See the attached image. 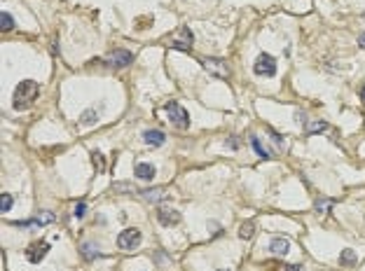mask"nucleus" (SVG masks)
Instances as JSON below:
<instances>
[{"instance_id":"20","label":"nucleus","mask_w":365,"mask_h":271,"mask_svg":"<svg viewBox=\"0 0 365 271\" xmlns=\"http://www.w3.org/2000/svg\"><path fill=\"white\" fill-rule=\"evenodd\" d=\"M325 129H328V124H325L323 120H316V122L307 124V131H309V134H321V131H325Z\"/></svg>"},{"instance_id":"29","label":"nucleus","mask_w":365,"mask_h":271,"mask_svg":"<svg viewBox=\"0 0 365 271\" xmlns=\"http://www.w3.org/2000/svg\"><path fill=\"white\" fill-rule=\"evenodd\" d=\"M358 45H361V47H363V49H365V33H363V35H361V38H358Z\"/></svg>"},{"instance_id":"8","label":"nucleus","mask_w":365,"mask_h":271,"mask_svg":"<svg viewBox=\"0 0 365 271\" xmlns=\"http://www.w3.org/2000/svg\"><path fill=\"white\" fill-rule=\"evenodd\" d=\"M157 220H159V225H164V227H174V225L180 222V213H178L176 208L162 206V208L157 211Z\"/></svg>"},{"instance_id":"9","label":"nucleus","mask_w":365,"mask_h":271,"mask_svg":"<svg viewBox=\"0 0 365 271\" xmlns=\"http://www.w3.org/2000/svg\"><path fill=\"white\" fill-rule=\"evenodd\" d=\"M192 30H190L188 26H180V35L178 38H174V42H171V47L174 49H180V52H188V49H192Z\"/></svg>"},{"instance_id":"4","label":"nucleus","mask_w":365,"mask_h":271,"mask_svg":"<svg viewBox=\"0 0 365 271\" xmlns=\"http://www.w3.org/2000/svg\"><path fill=\"white\" fill-rule=\"evenodd\" d=\"M49 253V243L47 241H33V243L26 248V259L31 264H40L42 257Z\"/></svg>"},{"instance_id":"24","label":"nucleus","mask_w":365,"mask_h":271,"mask_svg":"<svg viewBox=\"0 0 365 271\" xmlns=\"http://www.w3.org/2000/svg\"><path fill=\"white\" fill-rule=\"evenodd\" d=\"M330 206H333V201H330V199H318V201H316V211H318V213H325Z\"/></svg>"},{"instance_id":"14","label":"nucleus","mask_w":365,"mask_h":271,"mask_svg":"<svg viewBox=\"0 0 365 271\" xmlns=\"http://www.w3.org/2000/svg\"><path fill=\"white\" fill-rule=\"evenodd\" d=\"M251 145H253V150L257 152V157H262V159H270L271 157V152L260 143V138H257V136H251Z\"/></svg>"},{"instance_id":"7","label":"nucleus","mask_w":365,"mask_h":271,"mask_svg":"<svg viewBox=\"0 0 365 271\" xmlns=\"http://www.w3.org/2000/svg\"><path fill=\"white\" fill-rule=\"evenodd\" d=\"M138 243H141V231L138 229H124L117 236V245L122 250H134Z\"/></svg>"},{"instance_id":"21","label":"nucleus","mask_w":365,"mask_h":271,"mask_svg":"<svg viewBox=\"0 0 365 271\" xmlns=\"http://www.w3.org/2000/svg\"><path fill=\"white\" fill-rule=\"evenodd\" d=\"M0 28H2V30H12V28H14L12 14H7V12L0 14Z\"/></svg>"},{"instance_id":"10","label":"nucleus","mask_w":365,"mask_h":271,"mask_svg":"<svg viewBox=\"0 0 365 271\" xmlns=\"http://www.w3.org/2000/svg\"><path fill=\"white\" fill-rule=\"evenodd\" d=\"M270 253L271 255H279V257H286L290 253V241L284 239V236H274L270 241Z\"/></svg>"},{"instance_id":"11","label":"nucleus","mask_w":365,"mask_h":271,"mask_svg":"<svg viewBox=\"0 0 365 271\" xmlns=\"http://www.w3.org/2000/svg\"><path fill=\"white\" fill-rule=\"evenodd\" d=\"M143 140L148 143V145H155V148H159L164 145V140H166V136L162 131H155V129H148L145 134H143Z\"/></svg>"},{"instance_id":"16","label":"nucleus","mask_w":365,"mask_h":271,"mask_svg":"<svg viewBox=\"0 0 365 271\" xmlns=\"http://www.w3.org/2000/svg\"><path fill=\"white\" fill-rule=\"evenodd\" d=\"M82 257L84 259H96V257H101V253H98V248L92 243H82Z\"/></svg>"},{"instance_id":"19","label":"nucleus","mask_w":365,"mask_h":271,"mask_svg":"<svg viewBox=\"0 0 365 271\" xmlns=\"http://www.w3.org/2000/svg\"><path fill=\"white\" fill-rule=\"evenodd\" d=\"M339 259H342V264H344V267H353V264H356V253L347 248V250H342V257Z\"/></svg>"},{"instance_id":"27","label":"nucleus","mask_w":365,"mask_h":271,"mask_svg":"<svg viewBox=\"0 0 365 271\" xmlns=\"http://www.w3.org/2000/svg\"><path fill=\"white\" fill-rule=\"evenodd\" d=\"M295 120H298V124H304V122H307V117H304V112H298V115H295Z\"/></svg>"},{"instance_id":"18","label":"nucleus","mask_w":365,"mask_h":271,"mask_svg":"<svg viewBox=\"0 0 365 271\" xmlns=\"http://www.w3.org/2000/svg\"><path fill=\"white\" fill-rule=\"evenodd\" d=\"M92 164L98 168V173H103V171H106V159H103V154H101L98 150H94V152H92Z\"/></svg>"},{"instance_id":"1","label":"nucleus","mask_w":365,"mask_h":271,"mask_svg":"<svg viewBox=\"0 0 365 271\" xmlns=\"http://www.w3.org/2000/svg\"><path fill=\"white\" fill-rule=\"evenodd\" d=\"M38 94H40V87H38V82H33V80L19 82V84H16V89H14V96H12L14 110H26V108H31V105L35 103Z\"/></svg>"},{"instance_id":"22","label":"nucleus","mask_w":365,"mask_h":271,"mask_svg":"<svg viewBox=\"0 0 365 271\" xmlns=\"http://www.w3.org/2000/svg\"><path fill=\"white\" fill-rule=\"evenodd\" d=\"M12 203H14L12 194H7V192H2V196H0V211H2V213H7V211L12 208Z\"/></svg>"},{"instance_id":"30","label":"nucleus","mask_w":365,"mask_h":271,"mask_svg":"<svg viewBox=\"0 0 365 271\" xmlns=\"http://www.w3.org/2000/svg\"><path fill=\"white\" fill-rule=\"evenodd\" d=\"M361 98H363V103H365V84L361 87Z\"/></svg>"},{"instance_id":"31","label":"nucleus","mask_w":365,"mask_h":271,"mask_svg":"<svg viewBox=\"0 0 365 271\" xmlns=\"http://www.w3.org/2000/svg\"><path fill=\"white\" fill-rule=\"evenodd\" d=\"M218 271H227V269H218Z\"/></svg>"},{"instance_id":"2","label":"nucleus","mask_w":365,"mask_h":271,"mask_svg":"<svg viewBox=\"0 0 365 271\" xmlns=\"http://www.w3.org/2000/svg\"><path fill=\"white\" fill-rule=\"evenodd\" d=\"M166 112H169V122L174 124L176 129H188L190 126V115L185 108H180V103L169 101L166 103Z\"/></svg>"},{"instance_id":"25","label":"nucleus","mask_w":365,"mask_h":271,"mask_svg":"<svg viewBox=\"0 0 365 271\" xmlns=\"http://www.w3.org/2000/svg\"><path fill=\"white\" fill-rule=\"evenodd\" d=\"M281 271H302V267H300V264H286Z\"/></svg>"},{"instance_id":"5","label":"nucleus","mask_w":365,"mask_h":271,"mask_svg":"<svg viewBox=\"0 0 365 271\" xmlns=\"http://www.w3.org/2000/svg\"><path fill=\"white\" fill-rule=\"evenodd\" d=\"M253 70H255V75H276V61H274V56L270 54H260L255 61V66H253Z\"/></svg>"},{"instance_id":"12","label":"nucleus","mask_w":365,"mask_h":271,"mask_svg":"<svg viewBox=\"0 0 365 271\" xmlns=\"http://www.w3.org/2000/svg\"><path fill=\"white\" fill-rule=\"evenodd\" d=\"M136 178H141V180H152L155 178V166L152 164H136Z\"/></svg>"},{"instance_id":"13","label":"nucleus","mask_w":365,"mask_h":271,"mask_svg":"<svg viewBox=\"0 0 365 271\" xmlns=\"http://www.w3.org/2000/svg\"><path fill=\"white\" fill-rule=\"evenodd\" d=\"M80 122L87 124V126H92V124L98 122V105H94V108H89V110H84V112L80 115Z\"/></svg>"},{"instance_id":"3","label":"nucleus","mask_w":365,"mask_h":271,"mask_svg":"<svg viewBox=\"0 0 365 271\" xmlns=\"http://www.w3.org/2000/svg\"><path fill=\"white\" fill-rule=\"evenodd\" d=\"M202 66L211 73V75H216L220 80H227L230 77V68L227 63L222 61V59H202Z\"/></svg>"},{"instance_id":"6","label":"nucleus","mask_w":365,"mask_h":271,"mask_svg":"<svg viewBox=\"0 0 365 271\" xmlns=\"http://www.w3.org/2000/svg\"><path fill=\"white\" fill-rule=\"evenodd\" d=\"M131 61H134V54L127 52V49H117V52H110V54L106 56V63H108L110 68H127Z\"/></svg>"},{"instance_id":"26","label":"nucleus","mask_w":365,"mask_h":271,"mask_svg":"<svg viewBox=\"0 0 365 271\" xmlns=\"http://www.w3.org/2000/svg\"><path fill=\"white\" fill-rule=\"evenodd\" d=\"M227 148L237 150V148H239V140H234V138H227Z\"/></svg>"},{"instance_id":"17","label":"nucleus","mask_w":365,"mask_h":271,"mask_svg":"<svg viewBox=\"0 0 365 271\" xmlns=\"http://www.w3.org/2000/svg\"><path fill=\"white\" fill-rule=\"evenodd\" d=\"M143 199H145V201H162V199H166V192L164 190H145L143 192Z\"/></svg>"},{"instance_id":"28","label":"nucleus","mask_w":365,"mask_h":271,"mask_svg":"<svg viewBox=\"0 0 365 271\" xmlns=\"http://www.w3.org/2000/svg\"><path fill=\"white\" fill-rule=\"evenodd\" d=\"M208 229H213V234H220V227H218L216 222H213V225H208Z\"/></svg>"},{"instance_id":"15","label":"nucleus","mask_w":365,"mask_h":271,"mask_svg":"<svg viewBox=\"0 0 365 271\" xmlns=\"http://www.w3.org/2000/svg\"><path fill=\"white\" fill-rule=\"evenodd\" d=\"M253 234H255V222H241V227H239V236H241L243 241L253 239Z\"/></svg>"},{"instance_id":"23","label":"nucleus","mask_w":365,"mask_h":271,"mask_svg":"<svg viewBox=\"0 0 365 271\" xmlns=\"http://www.w3.org/2000/svg\"><path fill=\"white\" fill-rule=\"evenodd\" d=\"M73 215L82 220V217L87 215V203H75V208H73Z\"/></svg>"}]
</instances>
